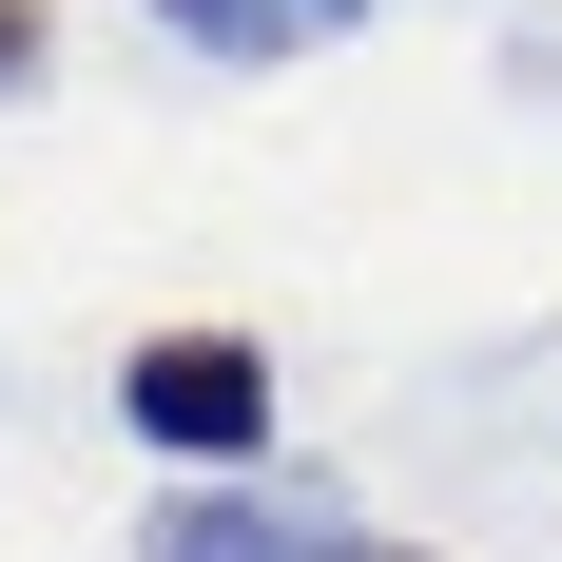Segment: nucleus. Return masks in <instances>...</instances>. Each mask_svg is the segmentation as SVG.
<instances>
[{
	"label": "nucleus",
	"instance_id": "obj_1",
	"mask_svg": "<svg viewBox=\"0 0 562 562\" xmlns=\"http://www.w3.org/2000/svg\"><path fill=\"white\" fill-rule=\"evenodd\" d=\"M116 407H136L156 465H252L272 447V349L252 330H136L116 349Z\"/></svg>",
	"mask_w": 562,
	"mask_h": 562
},
{
	"label": "nucleus",
	"instance_id": "obj_2",
	"mask_svg": "<svg viewBox=\"0 0 562 562\" xmlns=\"http://www.w3.org/2000/svg\"><path fill=\"white\" fill-rule=\"evenodd\" d=\"M136 562H427V543H369V524H311V505H214V485H175L136 524Z\"/></svg>",
	"mask_w": 562,
	"mask_h": 562
},
{
	"label": "nucleus",
	"instance_id": "obj_3",
	"mask_svg": "<svg viewBox=\"0 0 562 562\" xmlns=\"http://www.w3.org/2000/svg\"><path fill=\"white\" fill-rule=\"evenodd\" d=\"M156 20H175L194 58H311V40H349L369 0H156Z\"/></svg>",
	"mask_w": 562,
	"mask_h": 562
},
{
	"label": "nucleus",
	"instance_id": "obj_4",
	"mask_svg": "<svg viewBox=\"0 0 562 562\" xmlns=\"http://www.w3.org/2000/svg\"><path fill=\"white\" fill-rule=\"evenodd\" d=\"M20 78H40V0H0V98H20Z\"/></svg>",
	"mask_w": 562,
	"mask_h": 562
}]
</instances>
